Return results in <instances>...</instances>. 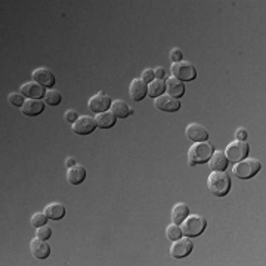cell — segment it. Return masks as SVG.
<instances>
[{"label":"cell","mask_w":266,"mask_h":266,"mask_svg":"<svg viewBox=\"0 0 266 266\" xmlns=\"http://www.w3.org/2000/svg\"><path fill=\"white\" fill-rule=\"evenodd\" d=\"M207 187H209L210 192L217 197L227 195L231 190V179H229L228 173H225L224 170H211L207 178Z\"/></svg>","instance_id":"obj_1"},{"label":"cell","mask_w":266,"mask_h":266,"mask_svg":"<svg viewBox=\"0 0 266 266\" xmlns=\"http://www.w3.org/2000/svg\"><path fill=\"white\" fill-rule=\"evenodd\" d=\"M211 154H213V145L210 142H207V141L195 142L188 150V163H190L191 167H194L195 164L207 163Z\"/></svg>","instance_id":"obj_2"},{"label":"cell","mask_w":266,"mask_h":266,"mask_svg":"<svg viewBox=\"0 0 266 266\" xmlns=\"http://www.w3.org/2000/svg\"><path fill=\"white\" fill-rule=\"evenodd\" d=\"M207 227V220L200 216V214H188L182 222H181V229L182 234L187 237H198L200 234L204 232Z\"/></svg>","instance_id":"obj_3"},{"label":"cell","mask_w":266,"mask_h":266,"mask_svg":"<svg viewBox=\"0 0 266 266\" xmlns=\"http://www.w3.org/2000/svg\"><path fill=\"white\" fill-rule=\"evenodd\" d=\"M260 170V161L256 158H243L235 163L232 173L240 179H250Z\"/></svg>","instance_id":"obj_4"},{"label":"cell","mask_w":266,"mask_h":266,"mask_svg":"<svg viewBox=\"0 0 266 266\" xmlns=\"http://www.w3.org/2000/svg\"><path fill=\"white\" fill-rule=\"evenodd\" d=\"M170 73L173 77L179 78L181 81H191L197 77V70L195 67L191 64L190 61H178L173 62L170 67Z\"/></svg>","instance_id":"obj_5"},{"label":"cell","mask_w":266,"mask_h":266,"mask_svg":"<svg viewBox=\"0 0 266 266\" xmlns=\"http://www.w3.org/2000/svg\"><path fill=\"white\" fill-rule=\"evenodd\" d=\"M248 154V144L246 141H238L235 139L234 142H231L227 150H225V155L228 158V161H240L243 158H246Z\"/></svg>","instance_id":"obj_6"},{"label":"cell","mask_w":266,"mask_h":266,"mask_svg":"<svg viewBox=\"0 0 266 266\" xmlns=\"http://www.w3.org/2000/svg\"><path fill=\"white\" fill-rule=\"evenodd\" d=\"M192 248H194V244H192L191 237H181V238L173 241L170 247V254L176 259L187 257L192 251Z\"/></svg>","instance_id":"obj_7"},{"label":"cell","mask_w":266,"mask_h":266,"mask_svg":"<svg viewBox=\"0 0 266 266\" xmlns=\"http://www.w3.org/2000/svg\"><path fill=\"white\" fill-rule=\"evenodd\" d=\"M154 107L166 113H174L181 108V101L170 95H160L154 98Z\"/></svg>","instance_id":"obj_8"},{"label":"cell","mask_w":266,"mask_h":266,"mask_svg":"<svg viewBox=\"0 0 266 266\" xmlns=\"http://www.w3.org/2000/svg\"><path fill=\"white\" fill-rule=\"evenodd\" d=\"M96 121L94 117L89 115H80L77 117V120L73 123V130L77 135H89L95 130Z\"/></svg>","instance_id":"obj_9"},{"label":"cell","mask_w":266,"mask_h":266,"mask_svg":"<svg viewBox=\"0 0 266 266\" xmlns=\"http://www.w3.org/2000/svg\"><path fill=\"white\" fill-rule=\"evenodd\" d=\"M110 105H111V99H110V96H107L104 92H99V94L94 95L87 102L89 110L96 113V114L107 111L110 108Z\"/></svg>","instance_id":"obj_10"},{"label":"cell","mask_w":266,"mask_h":266,"mask_svg":"<svg viewBox=\"0 0 266 266\" xmlns=\"http://www.w3.org/2000/svg\"><path fill=\"white\" fill-rule=\"evenodd\" d=\"M31 76H33V80L36 83H38V84H41L43 87H51L52 89V86L55 84V76H54V73L49 68H46V67L36 68Z\"/></svg>","instance_id":"obj_11"},{"label":"cell","mask_w":266,"mask_h":266,"mask_svg":"<svg viewBox=\"0 0 266 266\" xmlns=\"http://www.w3.org/2000/svg\"><path fill=\"white\" fill-rule=\"evenodd\" d=\"M30 250H31V254L36 257V259H46L49 254H51V247L49 244L46 243V240H41V238H33L30 241Z\"/></svg>","instance_id":"obj_12"},{"label":"cell","mask_w":266,"mask_h":266,"mask_svg":"<svg viewBox=\"0 0 266 266\" xmlns=\"http://www.w3.org/2000/svg\"><path fill=\"white\" fill-rule=\"evenodd\" d=\"M148 94V86L142 78H133V81L129 86V95L133 101H142L145 95Z\"/></svg>","instance_id":"obj_13"},{"label":"cell","mask_w":266,"mask_h":266,"mask_svg":"<svg viewBox=\"0 0 266 266\" xmlns=\"http://www.w3.org/2000/svg\"><path fill=\"white\" fill-rule=\"evenodd\" d=\"M187 138L194 141V142H203L209 138V133H207V129L198 123H191L187 126Z\"/></svg>","instance_id":"obj_14"},{"label":"cell","mask_w":266,"mask_h":266,"mask_svg":"<svg viewBox=\"0 0 266 266\" xmlns=\"http://www.w3.org/2000/svg\"><path fill=\"white\" fill-rule=\"evenodd\" d=\"M21 94L27 96L28 99H40L41 96H45V87L41 84L33 81H27L21 86Z\"/></svg>","instance_id":"obj_15"},{"label":"cell","mask_w":266,"mask_h":266,"mask_svg":"<svg viewBox=\"0 0 266 266\" xmlns=\"http://www.w3.org/2000/svg\"><path fill=\"white\" fill-rule=\"evenodd\" d=\"M166 91H167V95L173 96V98H181V96L185 94V86H184V83L179 80V78H176V77H169L166 81Z\"/></svg>","instance_id":"obj_16"},{"label":"cell","mask_w":266,"mask_h":266,"mask_svg":"<svg viewBox=\"0 0 266 266\" xmlns=\"http://www.w3.org/2000/svg\"><path fill=\"white\" fill-rule=\"evenodd\" d=\"M45 110V105L40 99H27L22 107H21V111L22 114L28 115V117H34L38 115L41 111Z\"/></svg>","instance_id":"obj_17"},{"label":"cell","mask_w":266,"mask_h":266,"mask_svg":"<svg viewBox=\"0 0 266 266\" xmlns=\"http://www.w3.org/2000/svg\"><path fill=\"white\" fill-rule=\"evenodd\" d=\"M228 163L229 161H228V158H227V155H225V152L213 151V154H211V157H210V160H209V167L211 169V170L222 171L228 167Z\"/></svg>","instance_id":"obj_18"},{"label":"cell","mask_w":266,"mask_h":266,"mask_svg":"<svg viewBox=\"0 0 266 266\" xmlns=\"http://www.w3.org/2000/svg\"><path fill=\"white\" fill-rule=\"evenodd\" d=\"M86 178V169L81 164H74L71 167H68L67 170V181L71 185H78L84 181Z\"/></svg>","instance_id":"obj_19"},{"label":"cell","mask_w":266,"mask_h":266,"mask_svg":"<svg viewBox=\"0 0 266 266\" xmlns=\"http://www.w3.org/2000/svg\"><path fill=\"white\" fill-rule=\"evenodd\" d=\"M110 108H111V113H113L115 117H118V118L129 117V115L133 113V110H130V107H129L124 101H120V99L113 101L111 105H110Z\"/></svg>","instance_id":"obj_20"},{"label":"cell","mask_w":266,"mask_h":266,"mask_svg":"<svg viewBox=\"0 0 266 266\" xmlns=\"http://www.w3.org/2000/svg\"><path fill=\"white\" fill-rule=\"evenodd\" d=\"M96 126L101 129H110L115 124V115L111 111H104V113H98L95 117Z\"/></svg>","instance_id":"obj_21"},{"label":"cell","mask_w":266,"mask_h":266,"mask_svg":"<svg viewBox=\"0 0 266 266\" xmlns=\"http://www.w3.org/2000/svg\"><path fill=\"white\" fill-rule=\"evenodd\" d=\"M190 214V209L185 203H178L174 204V207L171 209V222L181 225V222Z\"/></svg>","instance_id":"obj_22"},{"label":"cell","mask_w":266,"mask_h":266,"mask_svg":"<svg viewBox=\"0 0 266 266\" xmlns=\"http://www.w3.org/2000/svg\"><path fill=\"white\" fill-rule=\"evenodd\" d=\"M45 214L49 219H52V220H59V219L64 217L65 209H64V206L61 203H51V204H48L45 207Z\"/></svg>","instance_id":"obj_23"},{"label":"cell","mask_w":266,"mask_h":266,"mask_svg":"<svg viewBox=\"0 0 266 266\" xmlns=\"http://www.w3.org/2000/svg\"><path fill=\"white\" fill-rule=\"evenodd\" d=\"M164 91H166V83L160 78H154L148 84V95L152 96V98L163 95Z\"/></svg>","instance_id":"obj_24"},{"label":"cell","mask_w":266,"mask_h":266,"mask_svg":"<svg viewBox=\"0 0 266 266\" xmlns=\"http://www.w3.org/2000/svg\"><path fill=\"white\" fill-rule=\"evenodd\" d=\"M43 99H45V102H46L48 105H58V104H61L62 96H61V94H59L58 91H55V89H49V91L45 92Z\"/></svg>","instance_id":"obj_25"},{"label":"cell","mask_w":266,"mask_h":266,"mask_svg":"<svg viewBox=\"0 0 266 266\" xmlns=\"http://www.w3.org/2000/svg\"><path fill=\"white\" fill-rule=\"evenodd\" d=\"M166 235L169 240H178L182 237V229L178 224H170L167 228H166Z\"/></svg>","instance_id":"obj_26"},{"label":"cell","mask_w":266,"mask_h":266,"mask_svg":"<svg viewBox=\"0 0 266 266\" xmlns=\"http://www.w3.org/2000/svg\"><path fill=\"white\" fill-rule=\"evenodd\" d=\"M49 217L45 214V211L43 213H34L33 216H31V225L34 227V228H38V227H43V225H46V220H48Z\"/></svg>","instance_id":"obj_27"},{"label":"cell","mask_w":266,"mask_h":266,"mask_svg":"<svg viewBox=\"0 0 266 266\" xmlns=\"http://www.w3.org/2000/svg\"><path fill=\"white\" fill-rule=\"evenodd\" d=\"M8 101L11 105H15V107H22V104L25 102L24 101V95L21 92H12L8 96Z\"/></svg>","instance_id":"obj_28"},{"label":"cell","mask_w":266,"mask_h":266,"mask_svg":"<svg viewBox=\"0 0 266 266\" xmlns=\"http://www.w3.org/2000/svg\"><path fill=\"white\" fill-rule=\"evenodd\" d=\"M51 235H52L51 227H46V225L38 227L37 231H36V237L41 238V240H49V238H51Z\"/></svg>","instance_id":"obj_29"},{"label":"cell","mask_w":266,"mask_h":266,"mask_svg":"<svg viewBox=\"0 0 266 266\" xmlns=\"http://www.w3.org/2000/svg\"><path fill=\"white\" fill-rule=\"evenodd\" d=\"M155 78L154 76V70L152 68H147V70H144V73H142V80L147 83V81H152Z\"/></svg>","instance_id":"obj_30"},{"label":"cell","mask_w":266,"mask_h":266,"mask_svg":"<svg viewBox=\"0 0 266 266\" xmlns=\"http://www.w3.org/2000/svg\"><path fill=\"white\" fill-rule=\"evenodd\" d=\"M64 118H65V121H70V123H74L77 120V114L74 110H67L65 113H64Z\"/></svg>","instance_id":"obj_31"},{"label":"cell","mask_w":266,"mask_h":266,"mask_svg":"<svg viewBox=\"0 0 266 266\" xmlns=\"http://www.w3.org/2000/svg\"><path fill=\"white\" fill-rule=\"evenodd\" d=\"M170 59L173 61V62L182 61V52H181V49L174 48V49H173V51L170 52Z\"/></svg>","instance_id":"obj_32"},{"label":"cell","mask_w":266,"mask_h":266,"mask_svg":"<svg viewBox=\"0 0 266 266\" xmlns=\"http://www.w3.org/2000/svg\"><path fill=\"white\" fill-rule=\"evenodd\" d=\"M154 76L157 77V78H160V80H163L164 76H166L164 68H163V67H157V68H154Z\"/></svg>","instance_id":"obj_33"},{"label":"cell","mask_w":266,"mask_h":266,"mask_svg":"<svg viewBox=\"0 0 266 266\" xmlns=\"http://www.w3.org/2000/svg\"><path fill=\"white\" fill-rule=\"evenodd\" d=\"M235 136H237V139H238V141H244V139L247 138V132H246V129L240 127V129H237Z\"/></svg>","instance_id":"obj_34"},{"label":"cell","mask_w":266,"mask_h":266,"mask_svg":"<svg viewBox=\"0 0 266 266\" xmlns=\"http://www.w3.org/2000/svg\"><path fill=\"white\" fill-rule=\"evenodd\" d=\"M65 164H67V167H71V166H74V164H76V161H74V158L68 157V158H67V161H65Z\"/></svg>","instance_id":"obj_35"}]
</instances>
